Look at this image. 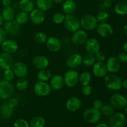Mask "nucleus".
<instances>
[{
	"label": "nucleus",
	"mask_w": 127,
	"mask_h": 127,
	"mask_svg": "<svg viewBox=\"0 0 127 127\" xmlns=\"http://www.w3.org/2000/svg\"><path fill=\"white\" fill-rule=\"evenodd\" d=\"M102 113L100 110L94 108H90L84 111L83 117L85 121L89 124H95L101 119Z\"/></svg>",
	"instance_id": "5"
},
{
	"label": "nucleus",
	"mask_w": 127,
	"mask_h": 127,
	"mask_svg": "<svg viewBox=\"0 0 127 127\" xmlns=\"http://www.w3.org/2000/svg\"><path fill=\"white\" fill-rule=\"evenodd\" d=\"M14 63L13 57L10 53L3 52L0 55V68L3 70L10 69Z\"/></svg>",
	"instance_id": "16"
},
{
	"label": "nucleus",
	"mask_w": 127,
	"mask_h": 127,
	"mask_svg": "<svg viewBox=\"0 0 127 127\" xmlns=\"http://www.w3.org/2000/svg\"><path fill=\"white\" fill-rule=\"evenodd\" d=\"M93 72L94 75L98 78H104L107 74V69L104 62H95L93 65Z\"/></svg>",
	"instance_id": "20"
},
{
	"label": "nucleus",
	"mask_w": 127,
	"mask_h": 127,
	"mask_svg": "<svg viewBox=\"0 0 127 127\" xmlns=\"http://www.w3.org/2000/svg\"><path fill=\"white\" fill-rule=\"evenodd\" d=\"M4 30L6 33L10 35H16L21 31V25L19 24L15 20L7 21L4 25Z\"/></svg>",
	"instance_id": "12"
},
{
	"label": "nucleus",
	"mask_w": 127,
	"mask_h": 127,
	"mask_svg": "<svg viewBox=\"0 0 127 127\" xmlns=\"http://www.w3.org/2000/svg\"><path fill=\"white\" fill-rule=\"evenodd\" d=\"M103 105H104V102L100 99H95L93 102V108L97 109V110H100Z\"/></svg>",
	"instance_id": "46"
},
{
	"label": "nucleus",
	"mask_w": 127,
	"mask_h": 127,
	"mask_svg": "<svg viewBox=\"0 0 127 127\" xmlns=\"http://www.w3.org/2000/svg\"><path fill=\"white\" fill-rule=\"evenodd\" d=\"M114 11L120 16H126L127 14V2L125 1H120L117 2L114 6Z\"/></svg>",
	"instance_id": "26"
},
{
	"label": "nucleus",
	"mask_w": 127,
	"mask_h": 127,
	"mask_svg": "<svg viewBox=\"0 0 127 127\" xmlns=\"http://www.w3.org/2000/svg\"><path fill=\"white\" fill-rule=\"evenodd\" d=\"M122 48L124 52H127V42H125V43H124V45H123L122 46Z\"/></svg>",
	"instance_id": "53"
},
{
	"label": "nucleus",
	"mask_w": 127,
	"mask_h": 127,
	"mask_svg": "<svg viewBox=\"0 0 127 127\" xmlns=\"http://www.w3.org/2000/svg\"><path fill=\"white\" fill-rule=\"evenodd\" d=\"M64 1V0H53V2H54L56 4H60Z\"/></svg>",
	"instance_id": "54"
},
{
	"label": "nucleus",
	"mask_w": 127,
	"mask_h": 127,
	"mask_svg": "<svg viewBox=\"0 0 127 127\" xmlns=\"http://www.w3.org/2000/svg\"><path fill=\"white\" fill-rule=\"evenodd\" d=\"M14 77L15 74L12 69L10 68V69H5L3 73V78L4 80L11 82V81L14 79Z\"/></svg>",
	"instance_id": "40"
},
{
	"label": "nucleus",
	"mask_w": 127,
	"mask_h": 127,
	"mask_svg": "<svg viewBox=\"0 0 127 127\" xmlns=\"http://www.w3.org/2000/svg\"><path fill=\"white\" fill-rule=\"evenodd\" d=\"M45 120L42 117H35L32 118L29 122V127H44Z\"/></svg>",
	"instance_id": "31"
},
{
	"label": "nucleus",
	"mask_w": 127,
	"mask_h": 127,
	"mask_svg": "<svg viewBox=\"0 0 127 127\" xmlns=\"http://www.w3.org/2000/svg\"><path fill=\"white\" fill-rule=\"evenodd\" d=\"M96 62L94 55L88 53L83 57V63L87 67L93 66Z\"/></svg>",
	"instance_id": "34"
},
{
	"label": "nucleus",
	"mask_w": 127,
	"mask_h": 127,
	"mask_svg": "<svg viewBox=\"0 0 127 127\" xmlns=\"http://www.w3.org/2000/svg\"><path fill=\"white\" fill-rule=\"evenodd\" d=\"M114 108L110 104H105L100 109V112L105 116H111L114 114Z\"/></svg>",
	"instance_id": "38"
},
{
	"label": "nucleus",
	"mask_w": 127,
	"mask_h": 127,
	"mask_svg": "<svg viewBox=\"0 0 127 127\" xmlns=\"http://www.w3.org/2000/svg\"><path fill=\"white\" fill-rule=\"evenodd\" d=\"M13 113V107L8 103H5L0 108V115L3 119H9Z\"/></svg>",
	"instance_id": "27"
},
{
	"label": "nucleus",
	"mask_w": 127,
	"mask_h": 127,
	"mask_svg": "<svg viewBox=\"0 0 127 127\" xmlns=\"http://www.w3.org/2000/svg\"><path fill=\"white\" fill-rule=\"evenodd\" d=\"M30 19L31 22L35 25H40L45 21V15L43 11L39 9H35L31 12Z\"/></svg>",
	"instance_id": "22"
},
{
	"label": "nucleus",
	"mask_w": 127,
	"mask_h": 127,
	"mask_svg": "<svg viewBox=\"0 0 127 127\" xmlns=\"http://www.w3.org/2000/svg\"><path fill=\"white\" fill-rule=\"evenodd\" d=\"M46 46L50 52H57L60 50L62 47V43L60 40L57 37L51 36L47 38L46 41Z\"/></svg>",
	"instance_id": "13"
},
{
	"label": "nucleus",
	"mask_w": 127,
	"mask_h": 127,
	"mask_svg": "<svg viewBox=\"0 0 127 127\" xmlns=\"http://www.w3.org/2000/svg\"><path fill=\"white\" fill-rule=\"evenodd\" d=\"M110 1H115V0H110Z\"/></svg>",
	"instance_id": "57"
},
{
	"label": "nucleus",
	"mask_w": 127,
	"mask_h": 127,
	"mask_svg": "<svg viewBox=\"0 0 127 127\" xmlns=\"http://www.w3.org/2000/svg\"><path fill=\"white\" fill-rule=\"evenodd\" d=\"M18 48V43L14 40L5 39L1 43V48H2V51L6 53L12 54V53L17 52Z\"/></svg>",
	"instance_id": "14"
},
{
	"label": "nucleus",
	"mask_w": 127,
	"mask_h": 127,
	"mask_svg": "<svg viewBox=\"0 0 127 127\" xmlns=\"http://www.w3.org/2000/svg\"><path fill=\"white\" fill-rule=\"evenodd\" d=\"M96 29L98 34L103 38H108L114 33L112 26L107 22L98 24Z\"/></svg>",
	"instance_id": "11"
},
{
	"label": "nucleus",
	"mask_w": 127,
	"mask_h": 127,
	"mask_svg": "<svg viewBox=\"0 0 127 127\" xmlns=\"http://www.w3.org/2000/svg\"><path fill=\"white\" fill-rule=\"evenodd\" d=\"M65 19V15L62 12H56L53 16V21L57 24H61L63 23Z\"/></svg>",
	"instance_id": "39"
},
{
	"label": "nucleus",
	"mask_w": 127,
	"mask_h": 127,
	"mask_svg": "<svg viewBox=\"0 0 127 127\" xmlns=\"http://www.w3.org/2000/svg\"><path fill=\"white\" fill-rule=\"evenodd\" d=\"M107 71L110 73H117L120 71L121 68V63L117 57L112 56L109 58L106 63Z\"/></svg>",
	"instance_id": "15"
},
{
	"label": "nucleus",
	"mask_w": 127,
	"mask_h": 127,
	"mask_svg": "<svg viewBox=\"0 0 127 127\" xmlns=\"http://www.w3.org/2000/svg\"><path fill=\"white\" fill-rule=\"evenodd\" d=\"M84 44H85L86 50L88 52V53L95 55L99 51H100V43L96 38H89V39L87 40Z\"/></svg>",
	"instance_id": "19"
},
{
	"label": "nucleus",
	"mask_w": 127,
	"mask_h": 127,
	"mask_svg": "<svg viewBox=\"0 0 127 127\" xmlns=\"http://www.w3.org/2000/svg\"><path fill=\"white\" fill-rule=\"evenodd\" d=\"M104 84L107 89L112 91H119L122 88V80L114 74H107L104 77Z\"/></svg>",
	"instance_id": "1"
},
{
	"label": "nucleus",
	"mask_w": 127,
	"mask_h": 127,
	"mask_svg": "<svg viewBox=\"0 0 127 127\" xmlns=\"http://www.w3.org/2000/svg\"><path fill=\"white\" fill-rule=\"evenodd\" d=\"M123 30H124V33H125V34H127V24H125V26H124Z\"/></svg>",
	"instance_id": "56"
},
{
	"label": "nucleus",
	"mask_w": 127,
	"mask_h": 127,
	"mask_svg": "<svg viewBox=\"0 0 127 127\" xmlns=\"http://www.w3.org/2000/svg\"><path fill=\"white\" fill-rule=\"evenodd\" d=\"M35 94L39 97H45L50 94L52 88L46 82L37 81L33 87Z\"/></svg>",
	"instance_id": "7"
},
{
	"label": "nucleus",
	"mask_w": 127,
	"mask_h": 127,
	"mask_svg": "<svg viewBox=\"0 0 127 127\" xmlns=\"http://www.w3.org/2000/svg\"><path fill=\"white\" fill-rule=\"evenodd\" d=\"M3 21H4V19L3 18H2V15H1V14L0 13V26H1L2 25V24H3Z\"/></svg>",
	"instance_id": "55"
},
{
	"label": "nucleus",
	"mask_w": 127,
	"mask_h": 127,
	"mask_svg": "<svg viewBox=\"0 0 127 127\" xmlns=\"http://www.w3.org/2000/svg\"><path fill=\"white\" fill-rule=\"evenodd\" d=\"M12 71L15 76L20 78H25L28 73V68L27 66L21 62H17L12 65Z\"/></svg>",
	"instance_id": "17"
},
{
	"label": "nucleus",
	"mask_w": 127,
	"mask_h": 127,
	"mask_svg": "<svg viewBox=\"0 0 127 127\" xmlns=\"http://www.w3.org/2000/svg\"><path fill=\"white\" fill-rule=\"evenodd\" d=\"M32 64L33 67L37 69H46L48 66L49 61L46 57L43 55H37L33 58Z\"/></svg>",
	"instance_id": "21"
},
{
	"label": "nucleus",
	"mask_w": 127,
	"mask_h": 127,
	"mask_svg": "<svg viewBox=\"0 0 127 127\" xmlns=\"http://www.w3.org/2000/svg\"><path fill=\"white\" fill-rule=\"evenodd\" d=\"M81 91L82 93L84 95L88 96V95H90L91 94L92 92H93V89H92V87L89 84H88V85L83 86Z\"/></svg>",
	"instance_id": "43"
},
{
	"label": "nucleus",
	"mask_w": 127,
	"mask_h": 127,
	"mask_svg": "<svg viewBox=\"0 0 127 127\" xmlns=\"http://www.w3.org/2000/svg\"><path fill=\"white\" fill-rule=\"evenodd\" d=\"M79 73L74 69H70L66 72L63 77L64 83L69 88L76 86L79 83Z\"/></svg>",
	"instance_id": "6"
},
{
	"label": "nucleus",
	"mask_w": 127,
	"mask_h": 127,
	"mask_svg": "<svg viewBox=\"0 0 127 127\" xmlns=\"http://www.w3.org/2000/svg\"><path fill=\"white\" fill-rule=\"evenodd\" d=\"M95 127H108L107 124H106L105 123H100V124H97V125L95 126Z\"/></svg>",
	"instance_id": "52"
},
{
	"label": "nucleus",
	"mask_w": 127,
	"mask_h": 127,
	"mask_svg": "<svg viewBox=\"0 0 127 127\" xmlns=\"http://www.w3.org/2000/svg\"><path fill=\"white\" fill-rule=\"evenodd\" d=\"M1 15L4 20L6 21H9L13 20L14 18V11L11 6H5L2 10Z\"/></svg>",
	"instance_id": "29"
},
{
	"label": "nucleus",
	"mask_w": 127,
	"mask_h": 127,
	"mask_svg": "<svg viewBox=\"0 0 127 127\" xmlns=\"http://www.w3.org/2000/svg\"><path fill=\"white\" fill-rule=\"evenodd\" d=\"M96 17L97 20L98 22L100 23H102V22H106L108 21L109 17V14L105 11H100L99 12Z\"/></svg>",
	"instance_id": "41"
},
{
	"label": "nucleus",
	"mask_w": 127,
	"mask_h": 127,
	"mask_svg": "<svg viewBox=\"0 0 127 127\" xmlns=\"http://www.w3.org/2000/svg\"><path fill=\"white\" fill-rule=\"evenodd\" d=\"M6 33L3 28L0 26V44H1L2 42L6 39Z\"/></svg>",
	"instance_id": "47"
},
{
	"label": "nucleus",
	"mask_w": 127,
	"mask_h": 127,
	"mask_svg": "<svg viewBox=\"0 0 127 127\" xmlns=\"http://www.w3.org/2000/svg\"><path fill=\"white\" fill-rule=\"evenodd\" d=\"M82 105L81 100L77 97H72L67 100L66 107L69 112H76L81 108Z\"/></svg>",
	"instance_id": "23"
},
{
	"label": "nucleus",
	"mask_w": 127,
	"mask_h": 127,
	"mask_svg": "<svg viewBox=\"0 0 127 127\" xmlns=\"http://www.w3.org/2000/svg\"><path fill=\"white\" fill-rule=\"evenodd\" d=\"M88 38V35L84 30H78L73 32L71 41L76 45H82L84 44Z\"/></svg>",
	"instance_id": "10"
},
{
	"label": "nucleus",
	"mask_w": 127,
	"mask_h": 127,
	"mask_svg": "<svg viewBox=\"0 0 127 127\" xmlns=\"http://www.w3.org/2000/svg\"><path fill=\"white\" fill-rule=\"evenodd\" d=\"M21 10L25 12H31L34 7V4L31 0H21L19 3Z\"/></svg>",
	"instance_id": "28"
},
{
	"label": "nucleus",
	"mask_w": 127,
	"mask_h": 127,
	"mask_svg": "<svg viewBox=\"0 0 127 127\" xmlns=\"http://www.w3.org/2000/svg\"><path fill=\"white\" fill-rule=\"evenodd\" d=\"M29 18V16L28 13L21 11L17 14L15 21L19 25H23L28 21Z\"/></svg>",
	"instance_id": "35"
},
{
	"label": "nucleus",
	"mask_w": 127,
	"mask_h": 127,
	"mask_svg": "<svg viewBox=\"0 0 127 127\" xmlns=\"http://www.w3.org/2000/svg\"><path fill=\"white\" fill-rule=\"evenodd\" d=\"M122 88L125 89H127V79L125 78L124 81H122Z\"/></svg>",
	"instance_id": "51"
},
{
	"label": "nucleus",
	"mask_w": 127,
	"mask_h": 127,
	"mask_svg": "<svg viewBox=\"0 0 127 127\" xmlns=\"http://www.w3.org/2000/svg\"><path fill=\"white\" fill-rule=\"evenodd\" d=\"M117 57L121 63H126L127 62V52L124 51L120 52Z\"/></svg>",
	"instance_id": "45"
},
{
	"label": "nucleus",
	"mask_w": 127,
	"mask_h": 127,
	"mask_svg": "<svg viewBox=\"0 0 127 127\" xmlns=\"http://www.w3.org/2000/svg\"><path fill=\"white\" fill-rule=\"evenodd\" d=\"M2 3L4 6H9L11 4V0H2Z\"/></svg>",
	"instance_id": "50"
},
{
	"label": "nucleus",
	"mask_w": 127,
	"mask_h": 127,
	"mask_svg": "<svg viewBox=\"0 0 127 127\" xmlns=\"http://www.w3.org/2000/svg\"><path fill=\"white\" fill-rule=\"evenodd\" d=\"M28 86V80L25 78H20L16 83V88L20 91H23L27 89Z\"/></svg>",
	"instance_id": "36"
},
{
	"label": "nucleus",
	"mask_w": 127,
	"mask_h": 127,
	"mask_svg": "<svg viewBox=\"0 0 127 127\" xmlns=\"http://www.w3.org/2000/svg\"><path fill=\"white\" fill-rule=\"evenodd\" d=\"M83 63V57L78 53L70 55L66 60V64L71 69H76L80 66Z\"/></svg>",
	"instance_id": "18"
},
{
	"label": "nucleus",
	"mask_w": 127,
	"mask_h": 127,
	"mask_svg": "<svg viewBox=\"0 0 127 127\" xmlns=\"http://www.w3.org/2000/svg\"><path fill=\"white\" fill-rule=\"evenodd\" d=\"M64 85L63 78L61 75L57 74L51 78L50 86L51 88L53 90L59 91L63 88Z\"/></svg>",
	"instance_id": "24"
},
{
	"label": "nucleus",
	"mask_w": 127,
	"mask_h": 127,
	"mask_svg": "<svg viewBox=\"0 0 127 127\" xmlns=\"http://www.w3.org/2000/svg\"><path fill=\"white\" fill-rule=\"evenodd\" d=\"M92 80V75L89 72L84 71L79 75V82L82 86L89 84Z\"/></svg>",
	"instance_id": "33"
},
{
	"label": "nucleus",
	"mask_w": 127,
	"mask_h": 127,
	"mask_svg": "<svg viewBox=\"0 0 127 127\" xmlns=\"http://www.w3.org/2000/svg\"><path fill=\"white\" fill-rule=\"evenodd\" d=\"M53 0H37L38 9L42 11H47L53 6Z\"/></svg>",
	"instance_id": "30"
},
{
	"label": "nucleus",
	"mask_w": 127,
	"mask_h": 127,
	"mask_svg": "<svg viewBox=\"0 0 127 127\" xmlns=\"http://www.w3.org/2000/svg\"><path fill=\"white\" fill-rule=\"evenodd\" d=\"M14 127H29V124L24 119H19L16 120L14 124Z\"/></svg>",
	"instance_id": "42"
},
{
	"label": "nucleus",
	"mask_w": 127,
	"mask_h": 127,
	"mask_svg": "<svg viewBox=\"0 0 127 127\" xmlns=\"http://www.w3.org/2000/svg\"><path fill=\"white\" fill-rule=\"evenodd\" d=\"M14 92V87L11 81L4 80L0 81V99L2 100L11 98Z\"/></svg>",
	"instance_id": "3"
},
{
	"label": "nucleus",
	"mask_w": 127,
	"mask_h": 127,
	"mask_svg": "<svg viewBox=\"0 0 127 127\" xmlns=\"http://www.w3.org/2000/svg\"><path fill=\"white\" fill-rule=\"evenodd\" d=\"M126 123L125 115L122 113L118 112L110 116L109 121V127H124Z\"/></svg>",
	"instance_id": "9"
},
{
	"label": "nucleus",
	"mask_w": 127,
	"mask_h": 127,
	"mask_svg": "<svg viewBox=\"0 0 127 127\" xmlns=\"http://www.w3.org/2000/svg\"><path fill=\"white\" fill-rule=\"evenodd\" d=\"M96 62H104L105 59V55L104 52L99 51L97 53L94 55Z\"/></svg>",
	"instance_id": "44"
},
{
	"label": "nucleus",
	"mask_w": 127,
	"mask_h": 127,
	"mask_svg": "<svg viewBox=\"0 0 127 127\" xmlns=\"http://www.w3.org/2000/svg\"><path fill=\"white\" fill-rule=\"evenodd\" d=\"M37 78L40 81L47 82L52 78V73L49 70L47 69H41L37 73Z\"/></svg>",
	"instance_id": "32"
},
{
	"label": "nucleus",
	"mask_w": 127,
	"mask_h": 127,
	"mask_svg": "<svg viewBox=\"0 0 127 127\" xmlns=\"http://www.w3.org/2000/svg\"><path fill=\"white\" fill-rule=\"evenodd\" d=\"M76 9V3L73 0H66L62 4L63 12L66 14H73Z\"/></svg>",
	"instance_id": "25"
},
{
	"label": "nucleus",
	"mask_w": 127,
	"mask_h": 127,
	"mask_svg": "<svg viewBox=\"0 0 127 127\" xmlns=\"http://www.w3.org/2000/svg\"><path fill=\"white\" fill-rule=\"evenodd\" d=\"M7 103H8V104H9L11 106H12V107L14 108L18 105V100H17V99L15 97L10 98L8 102Z\"/></svg>",
	"instance_id": "48"
},
{
	"label": "nucleus",
	"mask_w": 127,
	"mask_h": 127,
	"mask_svg": "<svg viewBox=\"0 0 127 127\" xmlns=\"http://www.w3.org/2000/svg\"><path fill=\"white\" fill-rule=\"evenodd\" d=\"M112 5V1L110 0H104L102 3V6L105 9L109 8Z\"/></svg>",
	"instance_id": "49"
},
{
	"label": "nucleus",
	"mask_w": 127,
	"mask_h": 127,
	"mask_svg": "<svg viewBox=\"0 0 127 127\" xmlns=\"http://www.w3.org/2000/svg\"><path fill=\"white\" fill-rule=\"evenodd\" d=\"M110 105L116 109H125L127 106V98L122 94H114L110 97Z\"/></svg>",
	"instance_id": "8"
},
{
	"label": "nucleus",
	"mask_w": 127,
	"mask_h": 127,
	"mask_svg": "<svg viewBox=\"0 0 127 127\" xmlns=\"http://www.w3.org/2000/svg\"><path fill=\"white\" fill-rule=\"evenodd\" d=\"M63 22L65 28L71 32H74L78 31L81 27L79 19L73 14L66 15Z\"/></svg>",
	"instance_id": "2"
},
{
	"label": "nucleus",
	"mask_w": 127,
	"mask_h": 127,
	"mask_svg": "<svg viewBox=\"0 0 127 127\" xmlns=\"http://www.w3.org/2000/svg\"><path fill=\"white\" fill-rule=\"evenodd\" d=\"M47 35L45 33L43 32H38L36 33L34 35V40L36 43H45L47 41Z\"/></svg>",
	"instance_id": "37"
},
{
	"label": "nucleus",
	"mask_w": 127,
	"mask_h": 127,
	"mask_svg": "<svg viewBox=\"0 0 127 127\" xmlns=\"http://www.w3.org/2000/svg\"><path fill=\"white\" fill-rule=\"evenodd\" d=\"M98 22L96 17L91 14L84 15L80 19L81 26L87 31H93L97 28Z\"/></svg>",
	"instance_id": "4"
}]
</instances>
